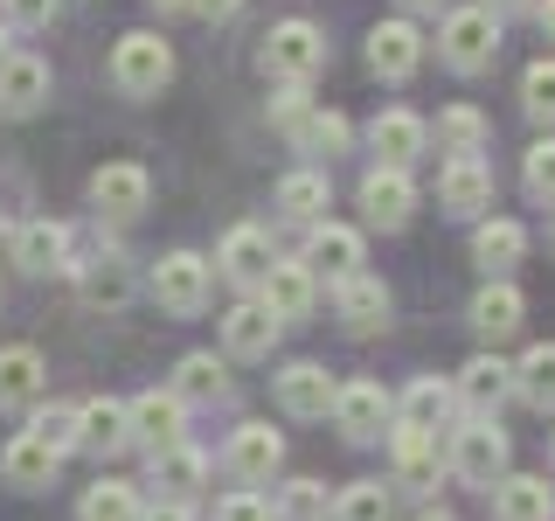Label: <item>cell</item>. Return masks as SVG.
<instances>
[{"mask_svg":"<svg viewBox=\"0 0 555 521\" xmlns=\"http://www.w3.org/2000/svg\"><path fill=\"white\" fill-rule=\"evenodd\" d=\"M112 84L126 98H160L167 84H173V49L160 42V35H118V49H112Z\"/></svg>","mask_w":555,"mask_h":521,"instance_id":"cell-1","label":"cell"},{"mask_svg":"<svg viewBox=\"0 0 555 521\" xmlns=\"http://www.w3.org/2000/svg\"><path fill=\"white\" fill-rule=\"evenodd\" d=\"M320 63H326V35L312 28V22H278L264 35V69H271L278 84H306Z\"/></svg>","mask_w":555,"mask_h":521,"instance_id":"cell-2","label":"cell"},{"mask_svg":"<svg viewBox=\"0 0 555 521\" xmlns=\"http://www.w3.org/2000/svg\"><path fill=\"white\" fill-rule=\"evenodd\" d=\"M451 466H459L465 486H500V480H507V431H500L493 417L465 424L459 445H451Z\"/></svg>","mask_w":555,"mask_h":521,"instance_id":"cell-3","label":"cell"},{"mask_svg":"<svg viewBox=\"0 0 555 521\" xmlns=\"http://www.w3.org/2000/svg\"><path fill=\"white\" fill-rule=\"evenodd\" d=\"M444 63L451 69H486L493 63V49H500V22H493V8H459V14H444Z\"/></svg>","mask_w":555,"mask_h":521,"instance_id":"cell-4","label":"cell"},{"mask_svg":"<svg viewBox=\"0 0 555 521\" xmlns=\"http://www.w3.org/2000/svg\"><path fill=\"white\" fill-rule=\"evenodd\" d=\"M126 417H132V445H146V452L188 445V404L173 390H146L139 404H126Z\"/></svg>","mask_w":555,"mask_h":521,"instance_id":"cell-5","label":"cell"},{"mask_svg":"<svg viewBox=\"0 0 555 521\" xmlns=\"http://www.w3.org/2000/svg\"><path fill=\"white\" fill-rule=\"evenodd\" d=\"M153 300H160L167 313H202V300H208V265L195 251H167L160 265H153Z\"/></svg>","mask_w":555,"mask_h":521,"instance_id":"cell-6","label":"cell"},{"mask_svg":"<svg viewBox=\"0 0 555 521\" xmlns=\"http://www.w3.org/2000/svg\"><path fill=\"white\" fill-rule=\"evenodd\" d=\"M146 195H153V181H146L139 161H112V167L91 174V202H98V216H112V223H132L139 208H146Z\"/></svg>","mask_w":555,"mask_h":521,"instance_id":"cell-7","label":"cell"},{"mask_svg":"<svg viewBox=\"0 0 555 521\" xmlns=\"http://www.w3.org/2000/svg\"><path fill=\"white\" fill-rule=\"evenodd\" d=\"M299 265L312 278H354L361 271V230H347V223H312V237H306V257Z\"/></svg>","mask_w":555,"mask_h":521,"instance_id":"cell-8","label":"cell"},{"mask_svg":"<svg viewBox=\"0 0 555 521\" xmlns=\"http://www.w3.org/2000/svg\"><path fill=\"white\" fill-rule=\"evenodd\" d=\"M42 98H49V63H42V56H22V49H8V56H0V118L42 112Z\"/></svg>","mask_w":555,"mask_h":521,"instance_id":"cell-9","label":"cell"},{"mask_svg":"<svg viewBox=\"0 0 555 521\" xmlns=\"http://www.w3.org/2000/svg\"><path fill=\"white\" fill-rule=\"evenodd\" d=\"M216 265H222V278H230V285L257 292V285H264V271L278 265V257H271V237L257 230V223H236V230L222 237V257H216Z\"/></svg>","mask_w":555,"mask_h":521,"instance_id":"cell-10","label":"cell"},{"mask_svg":"<svg viewBox=\"0 0 555 521\" xmlns=\"http://www.w3.org/2000/svg\"><path fill=\"white\" fill-rule=\"evenodd\" d=\"M77 445L98 452V459H112V452L132 445V417L118 396H91V404H77Z\"/></svg>","mask_w":555,"mask_h":521,"instance_id":"cell-11","label":"cell"},{"mask_svg":"<svg viewBox=\"0 0 555 521\" xmlns=\"http://www.w3.org/2000/svg\"><path fill=\"white\" fill-rule=\"evenodd\" d=\"M361 208H369V223H375V230H403V223H410V208H416L410 174H403V167H375L369 181H361Z\"/></svg>","mask_w":555,"mask_h":521,"instance_id":"cell-12","label":"cell"},{"mask_svg":"<svg viewBox=\"0 0 555 521\" xmlns=\"http://www.w3.org/2000/svg\"><path fill=\"white\" fill-rule=\"evenodd\" d=\"M278 466H285V439H278L271 424H236V439H230V473L236 480H271Z\"/></svg>","mask_w":555,"mask_h":521,"instance_id":"cell-13","label":"cell"},{"mask_svg":"<svg viewBox=\"0 0 555 521\" xmlns=\"http://www.w3.org/2000/svg\"><path fill=\"white\" fill-rule=\"evenodd\" d=\"M334 390L340 382L320 369V361H292L285 376H278V404H285L292 417H326L334 410Z\"/></svg>","mask_w":555,"mask_h":521,"instance_id":"cell-14","label":"cell"},{"mask_svg":"<svg viewBox=\"0 0 555 521\" xmlns=\"http://www.w3.org/2000/svg\"><path fill=\"white\" fill-rule=\"evenodd\" d=\"M459 396H465V410H479V417H493L500 404L514 396V369L500 355H473L459 369Z\"/></svg>","mask_w":555,"mask_h":521,"instance_id":"cell-15","label":"cell"},{"mask_svg":"<svg viewBox=\"0 0 555 521\" xmlns=\"http://www.w3.org/2000/svg\"><path fill=\"white\" fill-rule=\"evenodd\" d=\"M14 265L49 278V271H69V230L63 223H22L14 230Z\"/></svg>","mask_w":555,"mask_h":521,"instance_id":"cell-16","label":"cell"},{"mask_svg":"<svg viewBox=\"0 0 555 521\" xmlns=\"http://www.w3.org/2000/svg\"><path fill=\"white\" fill-rule=\"evenodd\" d=\"M77 292H83V306H98V313L132 306V265L118 251H104V257H91V265L77 271Z\"/></svg>","mask_w":555,"mask_h":521,"instance_id":"cell-17","label":"cell"},{"mask_svg":"<svg viewBox=\"0 0 555 521\" xmlns=\"http://www.w3.org/2000/svg\"><path fill=\"white\" fill-rule=\"evenodd\" d=\"M257 292H264L271 320L285 327V320H306V313H312V292H320V285H312V271H306V265H285V257H278Z\"/></svg>","mask_w":555,"mask_h":521,"instance_id":"cell-18","label":"cell"},{"mask_svg":"<svg viewBox=\"0 0 555 521\" xmlns=\"http://www.w3.org/2000/svg\"><path fill=\"white\" fill-rule=\"evenodd\" d=\"M369 63H375V77H389V84H403L416 63H424V42H416V28L410 22H382L369 35Z\"/></svg>","mask_w":555,"mask_h":521,"instance_id":"cell-19","label":"cell"},{"mask_svg":"<svg viewBox=\"0 0 555 521\" xmlns=\"http://www.w3.org/2000/svg\"><path fill=\"white\" fill-rule=\"evenodd\" d=\"M334 417L347 439H375L389 424V396H382V382H347V390H334Z\"/></svg>","mask_w":555,"mask_h":521,"instance_id":"cell-20","label":"cell"},{"mask_svg":"<svg viewBox=\"0 0 555 521\" xmlns=\"http://www.w3.org/2000/svg\"><path fill=\"white\" fill-rule=\"evenodd\" d=\"M42 355L35 347H0V410H28L42 404Z\"/></svg>","mask_w":555,"mask_h":521,"instance_id":"cell-21","label":"cell"},{"mask_svg":"<svg viewBox=\"0 0 555 521\" xmlns=\"http://www.w3.org/2000/svg\"><path fill=\"white\" fill-rule=\"evenodd\" d=\"M438 202L451 208V216H479V208H493V174H486L479 161H451L438 174Z\"/></svg>","mask_w":555,"mask_h":521,"instance_id":"cell-22","label":"cell"},{"mask_svg":"<svg viewBox=\"0 0 555 521\" xmlns=\"http://www.w3.org/2000/svg\"><path fill=\"white\" fill-rule=\"evenodd\" d=\"M63 466L56 445H42L35 431H22V439H8V452H0V473H8V486H49Z\"/></svg>","mask_w":555,"mask_h":521,"instance_id":"cell-23","label":"cell"},{"mask_svg":"<svg viewBox=\"0 0 555 521\" xmlns=\"http://www.w3.org/2000/svg\"><path fill=\"white\" fill-rule=\"evenodd\" d=\"M222 341H230V355H243V361L271 355V341H278L271 306H264V300H243V306H230V320H222Z\"/></svg>","mask_w":555,"mask_h":521,"instance_id":"cell-24","label":"cell"},{"mask_svg":"<svg viewBox=\"0 0 555 521\" xmlns=\"http://www.w3.org/2000/svg\"><path fill=\"white\" fill-rule=\"evenodd\" d=\"M500 521H555V486L534 473H507L500 480Z\"/></svg>","mask_w":555,"mask_h":521,"instance_id":"cell-25","label":"cell"},{"mask_svg":"<svg viewBox=\"0 0 555 521\" xmlns=\"http://www.w3.org/2000/svg\"><path fill=\"white\" fill-rule=\"evenodd\" d=\"M369 139H375L382 167H410L416 153H424V118H416V112H382Z\"/></svg>","mask_w":555,"mask_h":521,"instance_id":"cell-26","label":"cell"},{"mask_svg":"<svg viewBox=\"0 0 555 521\" xmlns=\"http://www.w3.org/2000/svg\"><path fill=\"white\" fill-rule=\"evenodd\" d=\"M202 473H208V459L195 445H167V452H153V486H160L167 500H188L202 486Z\"/></svg>","mask_w":555,"mask_h":521,"instance_id":"cell-27","label":"cell"},{"mask_svg":"<svg viewBox=\"0 0 555 521\" xmlns=\"http://www.w3.org/2000/svg\"><path fill=\"white\" fill-rule=\"evenodd\" d=\"M146 508H139V486L132 480H98V486H83V500H77V521H139Z\"/></svg>","mask_w":555,"mask_h":521,"instance_id":"cell-28","label":"cell"},{"mask_svg":"<svg viewBox=\"0 0 555 521\" xmlns=\"http://www.w3.org/2000/svg\"><path fill=\"white\" fill-rule=\"evenodd\" d=\"M382 313H389V285L382 278H369V271H354V278H340V320L347 327H382Z\"/></svg>","mask_w":555,"mask_h":521,"instance_id":"cell-29","label":"cell"},{"mask_svg":"<svg viewBox=\"0 0 555 521\" xmlns=\"http://www.w3.org/2000/svg\"><path fill=\"white\" fill-rule=\"evenodd\" d=\"M396 473L410 486H438V431H416V424L396 431Z\"/></svg>","mask_w":555,"mask_h":521,"instance_id":"cell-30","label":"cell"},{"mask_svg":"<svg viewBox=\"0 0 555 521\" xmlns=\"http://www.w3.org/2000/svg\"><path fill=\"white\" fill-rule=\"evenodd\" d=\"M222 390H230V376H222L216 355H181V369H173V396L181 404H222Z\"/></svg>","mask_w":555,"mask_h":521,"instance_id":"cell-31","label":"cell"},{"mask_svg":"<svg viewBox=\"0 0 555 521\" xmlns=\"http://www.w3.org/2000/svg\"><path fill=\"white\" fill-rule=\"evenodd\" d=\"M514 390L528 396L534 410H555V341H534L528 355H520V369H514Z\"/></svg>","mask_w":555,"mask_h":521,"instance_id":"cell-32","label":"cell"},{"mask_svg":"<svg viewBox=\"0 0 555 521\" xmlns=\"http://www.w3.org/2000/svg\"><path fill=\"white\" fill-rule=\"evenodd\" d=\"M520 251H528V230H520V223H507V216H500V223H479V237H473V257H479L486 271H507Z\"/></svg>","mask_w":555,"mask_h":521,"instance_id":"cell-33","label":"cell"},{"mask_svg":"<svg viewBox=\"0 0 555 521\" xmlns=\"http://www.w3.org/2000/svg\"><path fill=\"white\" fill-rule=\"evenodd\" d=\"M278 208H285L292 223H320V208H326V174H312V167L285 174V181H278Z\"/></svg>","mask_w":555,"mask_h":521,"instance_id":"cell-34","label":"cell"},{"mask_svg":"<svg viewBox=\"0 0 555 521\" xmlns=\"http://www.w3.org/2000/svg\"><path fill=\"white\" fill-rule=\"evenodd\" d=\"M438 139L451 147V161H479V147H486V118L473 112V104H451V112L438 118Z\"/></svg>","mask_w":555,"mask_h":521,"instance_id":"cell-35","label":"cell"},{"mask_svg":"<svg viewBox=\"0 0 555 521\" xmlns=\"http://www.w3.org/2000/svg\"><path fill=\"white\" fill-rule=\"evenodd\" d=\"M473 327H479V334H514V327H520V292L514 285H486L473 300Z\"/></svg>","mask_w":555,"mask_h":521,"instance_id":"cell-36","label":"cell"},{"mask_svg":"<svg viewBox=\"0 0 555 521\" xmlns=\"http://www.w3.org/2000/svg\"><path fill=\"white\" fill-rule=\"evenodd\" d=\"M444 410H451V390H444V382H430V376H416V382H410V396H403V424L438 431V424H444Z\"/></svg>","mask_w":555,"mask_h":521,"instance_id":"cell-37","label":"cell"},{"mask_svg":"<svg viewBox=\"0 0 555 521\" xmlns=\"http://www.w3.org/2000/svg\"><path fill=\"white\" fill-rule=\"evenodd\" d=\"M334 521H389V486H382V480H354V486H340Z\"/></svg>","mask_w":555,"mask_h":521,"instance_id":"cell-38","label":"cell"},{"mask_svg":"<svg viewBox=\"0 0 555 521\" xmlns=\"http://www.w3.org/2000/svg\"><path fill=\"white\" fill-rule=\"evenodd\" d=\"M320 514H326V486L320 480H292L285 500L271 508V521H320Z\"/></svg>","mask_w":555,"mask_h":521,"instance_id":"cell-39","label":"cell"},{"mask_svg":"<svg viewBox=\"0 0 555 521\" xmlns=\"http://www.w3.org/2000/svg\"><path fill=\"white\" fill-rule=\"evenodd\" d=\"M35 439H42V445H56V452H69V445H77V404H49V410H35Z\"/></svg>","mask_w":555,"mask_h":521,"instance_id":"cell-40","label":"cell"},{"mask_svg":"<svg viewBox=\"0 0 555 521\" xmlns=\"http://www.w3.org/2000/svg\"><path fill=\"white\" fill-rule=\"evenodd\" d=\"M299 147H312V153H340V147H347V118H340V112H312L306 126H299Z\"/></svg>","mask_w":555,"mask_h":521,"instance_id":"cell-41","label":"cell"},{"mask_svg":"<svg viewBox=\"0 0 555 521\" xmlns=\"http://www.w3.org/2000/svg\"><path fill=\"white\" fill-rule=\"evenodd\" d=\"M520 104H528L534 118H555V63H548V56L528 69V84H520Z\"/></svg>","mask_w":555,"mask_h":521,"instance_id":"cell-42","label":"cell"},{"mask_svg":"<svg viewBox=\"0 0 555 521\" xmlns=\"http://www.w3.org/2000/svg\"><path fill=\"white\" fill-rule=\"evenodd\" d=\"M312 118V98H306V84H285V91L271 98V126H285L292 139H299V126Z\"/></svg>","mask_w":555,"mask_h":521,"instance_id":"cell-43","label":"cell"},{"mask_svg":"<svg viewBox=\"0 0 555 521\" xmlns=\"http://www.w3.org/2000/svg\"><path fill=\"white\" fill-rule=\"evenodd\" d=\"M0 14H8V28H49L56 0H0Z\"/></svg>","mask_w":555,"mask_h":521,"instance_id":"cell-44","label":"cell"},{"mask_svg":"<svg viewBox=\"0 0 555 521\" xmlns=\"http://www.w3.org/2000/svg\"><path fill=\"white\" fill-rule=\"evenodd\" d=\"M528 195H548L555 202V139H542V147L528 153Z\"/></svg>","mask_w":555,"mask_h":521,"instance_id":"cell-45","label":"cell"},{"mask_svg":"<svg viewBox=\"0 0 555 521\" xmlns=\"http://www.w3.org/2000/svg\"><path fill=\"white\" fill-rule=\"evenodd\" d=\"M216 521H271V500H257V494H230L216 508Z\"/></svg>","mask_w":555,"mask_h":521,"instance_id":"cell-46","label":"cell"},{"mask_svg":"<svg viewBox=\"0 0 555 521\" xmlns=\"http://www.w3.org/2000/svg\"><path fill=\"white\" fill-rule=\"evenodd\" d=\"M188 8H195V14H208V22H230V14L243 8V0H188Z\"/></svg>","mask_w":555,"mask_h":521,"instance_id":"cell-47","label":"cell"},{"mask_svg":"<svg viewBox=\"0 0 555 521\" xmlns=\"http://www.w3.org/2000/svg\"><path fill=\"white\" fill-rule=\"evenodd\" d=\"M139 521H195V514H188V500H160V508H146Z\"/></svg>","mask_w":555,"mask_h":521,"instance_id":"cell-48","label":"cell"},{"mask_svg":"<svg viewBox=\"0 0 555 521\" xmlns=\"http://www.w3.org/2000/svg\"><path fill=\"white\" fill-rule=\"evenodd\" d=\"M486 8H493V14H507V8H534V0H486Z\"/></svg>","mask_w":555,"mask_h":521,"instance_id":"cell-49","label":"cell"},{"mask_svg":"<svg viewBox=\"0 0 555 521\" xmlns=\"http://www.w3.org/2000/svg\"><path fill=\"white\" fill-rule=\"evenodd\" d=\"M542 28H548V42H555V0H542Z\"/></svg>","mask_w":555,"mask_h":521,"instance_id":"cell-50","label":"cell"},{"mask_svg":"<svg viewBox=\"0 0 555 521\" xmlns=\"http://www.w3.org/2000/svg\"><path fill=\"white\" fill-rule=\"evenodd\" d=\"M416 521H451V514H444V508H424V514H416Z\"/></svg>","mask_w":555,"mask_h":521,"instance_id":"cell-51","label":"cell"},{"mask_svg":"<svg viewBox=\"0 0 555 521\" xmlns=\"http://www.w3.org/2000/svg\"><path fill=\"white\" fill-rule=\"evenodd\" d=\"M403 8H424L430 14V8H444V0H403Z\"/></svg>","mask_w":555,"mask_h":521,"instance_id":"cell-52","label":"cell"},{"mask_svg":"<svg viewBox=\"0 0 555 521\" xmlns=\"http://www.w3.org/2000/svg\"><path fill=\"white\" fill-rule=\"evenodd\" d=\"M153 8H167V14H173V8H188V0H153Z\"/></svg>","mask_w":555,"mask_h":521,"instance_id":"cell-53","label":"cell"},{"mask_svg":"<svg viewBox=\"0 0 555 521\" xmlns=\"http://www.w3.org/2000/svg\"><path fill=\"white\" fill-rule=\"evenodd\" d=\"M0 56H8V35H0Z\"/></svg>","mask_w":555,"mask_h":521,"instance_id":"cell-54","label":"cell"}]
</instances>
